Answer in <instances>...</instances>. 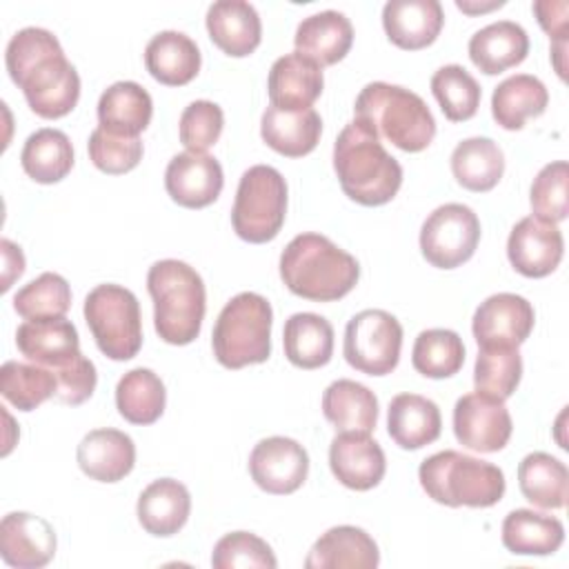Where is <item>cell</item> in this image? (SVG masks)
Listing matches in <instances>:
<instances>
[{
  "mask_svg": "<svg viewBox=\"0 0 569 569\" xmlns=\"http://www.w3.org/2000/svg\"><path fill=\"white\" fill-rule=\"evenodd\" d=\"M353 113L369 124L378 138L407 153L427 149L436 136V120L427 102L398 84L369 82L356 98Z\"/></svg>",
  "mask_w": 569,
  "mask_h": 569,
  "instance_id": "5b68a950",
  "label": "cell"
},
{
  "mask_svg": "<svg viewBox=\"0 0 569 569\" xmlns=\"http://www.w3.org/2000/svg\"><path fill=\"white\" fill-rule=\"evenodd\" d=\"M280 278L305 300L331 302L358 284L360 264L327 236L300 233L280 253Z\"/></svg>",
  "mask_w": 569,
  "mask_h": 569,
  "instance_id": "3957f363",
  "label": "cell"
},
{
  "mask_svg": "<svg viewBox=\"0 0 569 569\" xmlns=\"http://www.w3.org/2000/svg\"><path fill=\"white\" fill-rule=\"evenodd\" d=\"M4 64L36 116L56 120L78 104L80 76L51 31L27 27L13 33L4 51Z\"/></svg>",
  "mask_w": 569,
  "mask_h": 569,
  "instance_id": "6da1fadb",
  "label": "cell"
},
{
  "mask_svg": "<svg viewBox=\"0 0 569 569\" xmlns=\"http://www.w3.org/2000/svg\"><path fill=\"white\" fill-rule=\"evenodd\" d=\"M527 53L529 36L518 22L511 20L491 22L476 31L469 40V58L473 67L487 76H496L520 64Z\"/></svg>",
  "mask_w": 569,
  "mask_h": 569,
  "instance_id": "4dcf8cb0",
  "label": "cell"
},
{
  "mask_svg": "<svg viewBox=\"0 0 569 569\" xmlns=\"http://www.w3.org/2000/svg\"><path fill=\"white\" fill-rule=\"evenodd\" d=\"M167 405L164 382L151 369L127 371L116 387L118 413L131 425H153Z\"/></svg>",
  "mask_w": 569,
  "mask_h": 569,
  "instance_id": "f35d334b",
  "label": "cell"
},
{
  "mask_svg": "<svg viewBox=\"0 0 569 569\" xmlns=\"http://www.w3.org/2000/svg\"><path fill=\"white\" fill-rule=\"evenodd\" d=\"M533 13L542 31L551 38V42L567 40L569 4L565 0H538L533 2Z\"/></svg>",
  "mask_w": 569,
  "mask_h": 569,
  "instance_id": "f907efd6",
  "label": "cell"
},
{
  "mask_svg": "<svg viewBox=\"0 0 569 569\" xmlns=\"http://www.w3.org/2000/svg\"><path fill=\"white\" fill-rule=\"evenodd\" d=\"M84 320L98 349L111 360H131L142 347L140 305L122 284H98L84 298Z\"/></svg>",
  "mask_w": 569,
  "mask_h": 569,
  "instance_id": "9c48e42d",
  "label": "cell"
},
{
  "mask_svg": "<svg viewBox=\"0 0 569 569\" xmlns=\"http://www.w3.org/2000/svg\"><path fill=\"white\" fill-rule=\"evenodd\" d=\"M387 431L400 449H422L438 440L442 431L440 409L433 400L418 393H398L389 402Z\"/></svg>",
  "mask_w": 569,
  "mask_h": 569,
  "instance_id": "4316f807",
  "label": "cell"
},
{
  "mask_svg": "<svg viewBox=\"0 0 569 569\" xmlns=\"http://www.w3.org/2000/svg\"><path fill=\"white\" fill-rule=\"evenodd\" d=\"M249 473L267 493H293L305 485L309 473L307 449L293 438H264L249 453Z\"/></svg>",
  "mask_w": 569,
  "mask_h": 569,
  "instance_id": "4fadbf2b",
  "label": "cell"
},
{
  "mask_svg": "<svg viewBox=\"0 0 569 569\" xmlns=\"http://www.w3.org/2000/svg\"><path fill=\"white\" fill-rule=\"evenodd\" d=\"M565 53H567V40H558L551 42V62L558 71V76L565 80L567 78V62H565Z\"/></svg>",
  "mask_w": 569,
  "mask_h": 569,
  "instance_id": "f5cc1de1",
  "label": "cell"
},
{
  "mask_svg": "<svg viewBox=\"0 0 569 569\" xmlns=\"http://www.w3.org/2000/svg\"><path fill=\"white\" fill-rule=\"evenodd\" d=\"M287 216V182L282 173L269 164L249 167L236 191L231 224L238 238L251 244L273 240Z\"/></svg>",
  "mask_w": 569,
  "mask_h": 569,
  "instance_id": "ba28073f",
  "label": "cell"
},
{
  "mask_svg": "<svg viewBox=\"0 0 569 569\" xmlns=\"http://www.w3.org/2000/svg\"><path fill=\"white\" fill-rule=\"evenodd\" d=\"M322 87H325L322 67L298 51L278 58L271 64L269 80H267L271 107H278L284 111L309 109L320 98Z\"/></svg>",
  "mask_w": 569,
  "mask_h": 569,
  "instance_id": "44dd1931",
  "label": "cell"
},
{
  "mask_svg": "<svg viewBox=\"0 0 569 569\" xmlns=\"http://www.w3.org/2000/svg\"><path fill=\"white\" fill-rule=\"evenodd\" d=\"M200 49L182 31H160L144 47V67L167 87L189 84L200 71Z\"/></svg>",
  "mask_w": 569,
  "mask_h": 569,
  "instance_id": "f1b7e54d",
  "label": "cell"
},
{
  "mask_svg": "<svg viewBox=\"0 0 569 569\" xmlns=\"http://www.w3.org/2000/svg\"><path fill=\"white\" fill-rule=\"evenodd\" d=\"M505 2L502 0H498V2H489V4H473L471 0H456V7L460 9V11H465V13H485V11H491V9H498V7H502Z\"/></svg>",
  "mask_w": 569,
  "mask_h": 569,
  "instance_id": "db71d44e",
  "label": "cell"
},
{
  "mask_svg": "<svg viewBox=\"0 0 569 569\" xmlns=\"http://www.w3.org/2000/svg\"><path fill=\"white\" fill-rule=\"evenodd\" d=\"M147 291L153 300V327L167 345H189L198 338L207 291L200 273L182 260H158L149 267Z\"/></svg>",
  "mask_w": 569,
  "mask_h": 569,
  "instance_id": "277c9868",
  "label": "cell"
},
{
  "mask_svg": "<svg viewBox=\"0 0 569 569\" xmlns=\"http://www.w3.org/2000/svg\"><path fill=\"white\" fill-rule=\"evenodd\" d=\"M322 413L336 431L371 433L378 422V398L369 387L340 378L325 389Z\"/></svg>",
  "mask_w": 569,
  "mask_h": 569,
  "instance_id": "d6a6232c",
  "label": "cell"
},
{
  "mask_svg": "<svg viewBox=\"0 0 569 569\" xmlns=\"http://www.w3.org/2000/svg\"><path fill=\"white\" fill-rule=\"evenodd\" d=\"M547 104L549 91L542 80L529 73H516L493 89L491 116L502 129L518 131L529 118L542 116Z\"/></svg>",
  "mask_w": 569,
  "mask_h": 569,
  "instance_id": "1f68e13d",
  "label": "cell"
},
{
  "mask_svg": "<svg viewBox=\"0 0 569 569\" xmlns=\"http://www.w3.org/2000/svg\"><path fill=\"white\" fill-rule=\"evenodd\" d=\"M287 360L298 369L325 367L333 356V327L327 318L300 311L287 318L282 331Z\"/></svg>",
  "mask_w": 569,
  "mask_h": 569,
  "instance_id": "836d02e7",
  "label": "cell"
},
{
  "mask_svg": "<svg viewBox=\"0 0 569 569\" xmlns=\"http://www.w3.org/2000/svg\"><path fill=\"white\" fill-rule=\"evenodd\" d=\"M211 42L231 58L253 53L262 40V22L253 4L244 0H218L207 9Z\"/></svg>",
  "mask_w": 569,
  "mask_h": 569,
  "instance_id": "7402d4cb",
  "label": "cell"
},
{
  "mask_svg": "<svg viewBox=\"0 0 569 569\" xmlns=\"http://www.w3.org/2000/svg\"><path fill=\"white\" fill-rule=\"evenodd\" d=\"M58 380L51 369L42 365H27L18 360H7L0 367V393L18 411H33L44 400L56 396Z\"/></svg>",
  "mask_w": 569,
  "mask_h": 569,
  "instance_id": "ab89813d",
  "label": "cell"
},
{
  "mask_svg": "<svg viewBox=\"0 0 569 569\" xmlns=\"http://www.w3.org/2000/svg\"><path fill=\"white\" fill-rule=\"evenodd\" d=\"M451 173L469 191H491L505 173V153L491 138H467L451 151Z\"/></svg>",
  "mask_w": 569,
  "mask_h": 569,
  "instance_id": "d590c367",
  "label": "cell"
},
{
  "mask_svg": "<svg viewBox=\"0 0 569 569\" xmlns=\"http://www.w3.org/2000/svg\"><path fill=\"white\" fill-rule=\"evenodd\" d=\"M480 242V220L471 207L447 202L433 209L420 229V251L438 269L465 264Z\"/></svg>",
  "mask_w": 569,
  "mask_h": 569,
  "instance_id": "8fae6325",
  "label": "cell"
},
{
  "mask_svg": "<svg viewBox=\"0 0 569 569\" xmlns=\"http://www.w3.org/2000/svg\"><path fill=\"white\" fill-rule=\"evenodd\" d=\"M273 311L264 296L242 291L233 296L220 311L211 347L216 360L227 369L260 365L271 353Z\"/></svg>",
  "mask_w": 569,
  "mask_h": 569,
  "instance_id": "52a82bcc",
  "label": "cell"
},
{
  "mask_svg": "<svg viewBox=\"0 0 569 569\" xmlns=\"http://www.w3.org/2000/svg\"><path fill=\"white\" fill-rule=\"evenodd\" d=\"M211 565L216 569H236V567H262L276 569L278 560L271 547L249 531H233L222 536L211 553Z\"/></svg>",
  "mask_w": 569,
  "mask_h": 569,
  "instance_id": "7dc6e473",
  "label": "cell"
},
{
  "mask_svg": "<svg viewBox=\"0 0 569 569\" xmlns=\"http://www.w3.org/2000/svg\"><path fill=\"white\" fill-rule=\"evenodd\" d=\"M333 171L345 196L362 207L387 204L402 184L400 162L382 147L378 133L358 118L333 142Z\"/></svg>",
  "mask_w": 569,
  "mask_h": 569,
  "instance_id": "7a4b0ae2",
  "label": "cell"
},
{
  "mask_svg": "<svg viewBox=\"0 0 569 569\" xmlns=\"http://www.w3.org/2000/svg\"><path fill=\"white\" fill-rule=\"evenodd\" d=\"M296 51L320 67L340 62L353 44V27L340 11L327 9L305 18L293 36Z\"/></svg>",
  "mask_w": 569,
  "mask_h": 569,
  "instance_id": "484cf974",
  "label": "cell"
},
{
  "mask_svg": "<svg viewBox=\"0 0 569 569\" xmlns=\"http://www.w3.org/2000/svg\"><path fill=\"white\" fill-rule=\"evenodd\" d=\"M520 378H522V358L518 347H500V345L480 347L476 367H473L476 391L498 400H507L509 396H513Z\"/></svg>",
  "mask_w": 569,
  "mask_h": 569,
  "instance_id": "b9f144b4",
  "label": "cell"
},
{
  "mask_svg": "<svg viewBox=\"0 0 569 569\" xmlns=\"http://www.w3.org/2000/svg\"><path fill=\"white\" fill-rule=\"evenodd\" d=\"M513 431V422L505 400L473 391L458 398L453 407V433L456 440L480 453H493L505 449Z\"/></svg>",
  "mask_w": 569,
  "mask_h": 569,
  "instance_id": "7c38bea8",
  "label": "cell"
},
{
  "mask_svg": "<svg viewBox=\"0 0 569 569\" xmlns=\"http://www.w3.org/2000/svg\"><path fill=\"white\" fill-rule=\"evenodd\" d=\"M76 460L91 480L118 482L136 465V445L120 429H93L80 440Z\"/></svg>",
  "mask_w": 569,
  "mask_h": 569,
  "instance_id": "603a6c76",
  "label": "cell"
},
{
  "mask_svg": "<svg viewBox=\"0 0 569 569\" xmlns=\"http://www.w3.org/2000/svg\"><path fill=\"white\" fill-rule=\"evenodd\" d=\"M565 542L558 518L533 509H513L502 520V545L516 556H549Z\"/></svg>",
  "mask_w": 569,
  "mask_h": 569,
  "instance_id": "e575fe53",
  "label": "cell"
},
{
  "mask_svg": "<svg viewBox=\"0 0 569 569\" xmlns=\"http://www.w3.org/2000/svg\"><path fill=\"white\" fill-rule=\"evenodd\" d=\"M411 365L425 378L442 380L458 373L465 365L462 338L451 329H425L411 351Z\"/></svg>",
  "mask_w": 569,
  "mask_h": 569,
  "instance_id": "60d3db41",
  "label": "cell"
},
{
  "mask_svg": "<svg viewBox=\"0 0 569 569\" xmlns=\"http://www.w3.org/2000/svg\"><path fill=\"white\" fill-rule=\"evenodd\" d=\"M520 493L536 507L562 509L567 505L569 471L562 460L545 451H533L518 465Z\"/></svg>",
  "mask_w": 569,
  "mask_h": 569,
  "instance_id": "74e56055",
  "label": "cell"
},
{
  "mask_svg": "<svg viewBox=\"0 0 569 569\" xmlns=\"http://www.w3.org/2000/svg\"><path fill=\"white\" fill-rule=\"evenodd\" d=\"M153 116V102L144 87L120 80L107 87L98 100V122L104 131L127 138H140Z\"/></svg>",
  "mask_w": 569,
  "mask_h": 569,
  "instance_id": "f546056e",
  "label": "cell"
},
{
  "mask_svg": "<svg viewBox=\"0 0 569 569\" xmlns=\"http://www.w3.org/2000/svg\"><path fill=\"white\" fill-rule=\"evenodd\" d=\"M138 522L151 536L167 538L178 533L191 513V496L189 489L173 480L160 478L147 485L136 505Z\"/></svg>",
  "mask_w": 569,
  "mask_h": 569,
  "instance_id": "d4e9b609",
  "label": "cell"
},
{
  "mask_svg": "<svg viewBox=\"0 0 569 569\" xmlns=\"http://www.w3.org/2000/svg\"><path fill=\"white\" fill-rule=\"evenodd\" d=\"M565 240L553 222L527 216L509 233L507 258L525 278H545L560 264Z\"/></svg>",
  "mask_w": 569,
  "mask_h": 569,
  "instance_id": "9a60e30c",
  "label": "cell"
},
{
  "mask_svg": "<svg viewBox=\"0 0 569 569\" xmlns=\"http://www.w3.org/2000/svg\"><path fill=\"white\" fill-rule=\"evenodd\" d=\"M431 91L451 122H465L476 116L480 107V84L460 64H445L431 76Z\"/></svg>",
  "mask_w": 569,
  "mask_h": 569,
  "instance_id": "7bdbcfd3",
  "label": "cell"
},
{
  "mask_svg": "<svg viewBox=\"0 0 569 569\" xmlns=\"http://www.w3.org/2000/svg\"><path fill=\"white\" fill-rule=\"evenodd\" d=\"M380 562L376 540L360 527L340 525L327 529L305 558L307 569H373Z\"/></svg>",
  "mask_w": 569,
  "mask_h": 569,
  "instance_id": "cb8c5ba5",
  "label": "cell"
},
{
  "mask_svg": "<svg viewBox=\"0 0 569 569\" xmlns=\"http://www.w3.org/2000/svg\"><path fill=\"white\" fill-rule=\"evenodd\" d=\"M53 376L58 380V400L71 407L82 405L84 400H89L96 391V382H98V373H96V365L84 358L82 353L71 360L69 365L53 369Z\"/></svg>",
  "mask_w": 569,
  "mask_h": 569,
  "instance_id": "681fc988",
  "label": "cell"
},
{
  "mask_svg": "<svg viewBox=\"0 0 569 569\" xmlns=\"http://www.w3.org/2000/svg\"><path fill=\"white\" fill-rule=\"evenodd\" d=\"M224 113L211 100H193L180 116V142L187 151L204 153L222 133Z\"/></svg>",
  "mask_w": 569,
  "mask_h": 569,
  "instance_id": "c3c4849f",
  "label": "cell"
},
{
  "mask_svg": "<svg viewBox=\"0 0 569 569\" xmlns=\"http://www.w3.org/2000/svg\"><path fill=\"white\" fill-rule=\"evenodd\" d=\"M418 480L427 496L447 507H493L505 496V473L500 467L445 449L418 469Z\"/></svg>",
  "mask_w": 569,
  "mask_h": 569,
  "instance_id": "8992f818",
  "label": "cell"
},
{
  "mask_svg": "<svg viewBox=\"0 0 569 569\" xmlns=\"http://www.w3.org/2000/svg\"><path fill=\"white\" fill-rule=\"evenodd\" d=\"M402 325L385 309H365L345 327V360L360 373L387 376L398 367Z\"/></svg>",
  "mask_w": 569,
  "mask_h": 569,
  "instance_id": "30bf717a",
  "label": "cell"
},
{
  "mask_svg": "<svg viewBox=\"0 0 569 569\" xmlns=\"http://www.w3.org/2000/svg\"><path fill=\"white\" fill-rule=\"evenodd\" d=\"M20 164L24 173L40 184L60 182L73 167L71 140L60 129H38L24 140Z\"/></svg>",
  "mask_w": 569,
  "mask_h": 569,
  "instance_id": "8d00e7d4",
  "label": "cell"
},
{
  "mask_svg": "<svg viewBox=\"0 0 569 569\" xmlns=\"http://www.w3.org/2000/svg\"><path fill=\"white\" fill-rule=\"evenodd\" d=\"M536 322L533 307L518 293H493L473 313L471 331L478 347H520Z\"/></svg>",
  "mask_w": 569,
  "mask_h": 569,
  "instance_id": "5bb4252c",
  "label": "cell"
},
{
  "mask_svg": "<svg viewBox=\"0 0 569 569\" xmlns=\"http://www.w3.org/2000/svg\"><path fill=\"white\" fill-rule=\"evenodd\" d=\"M53 527L27 511H11L0 522V556L9 567L40 569L56 556Z\"/></svg>",
  "mask_w": 569,
  "mask_h": 569,
  "instance_id": "2e32d148",
  "label": "cell"
},
{
  "mask_svg": "<svg viewBox=\"0 0 569 569\" xmlns=\"http://www.w3.org/2000/svg\"><path fill=\"white\" fill-rule=\"evenodd\" d=\"M0 249H2V291H9L13 280L22 276L24 271V256H22V249L18 244H13L11 240L2 238L0 240Z\"/></svg>",
  "mask_w": 569,
  "mask_h": 569,
  "instance_id": "816d5d0a",
  "label": "cell"
},
{
  "mask_svg": "<svg viewBox=\"0 0 569 569\" xmlns=\"http://www.w3.org/2000/svg\"><path fill=\"white\" fill-rule=\"evenodd\" d=\"M18 351L36 365L47 369H60L80 356L78 329L71 320L47 318L24 320L16 331Z\"/></svg>",
  "mask_w": 569,
  "mask_h": 569,
  "instance_id": "d6986e66",
  "label": "cell"
},
{
  "mask_svg": "<svg viewBox=\"0 0 569 569\" xmlns=\"http://www.w3.org/2000/svg\"><path fill=\"white\" fill-rule=\"evenodd\" d=\"M71 307L69 282L53 271L40 273L36 280L18 289L13 296V309L24 320L62 318Z\"/></svg>",
  "mask_w": 569,
  "mask_h": 569,
  "instance_id": "ee69618b",
  "label": "cell"
},
{
  "mask_svg": "<svg viewBox=\"0 0 569 569\" xmlns=\"http://www.w3.org/2000/svg\"><path fill=\"white\" fill-rule=\"evenodd\" d=\"M89 158L102 173L120 176L138 167L142 160L144 147L140 138H127L104 131L102 127L93 129L89 136Z\"/></svg>",
  "mask_w": 569,
  "mask_h": 569,
  "instance_id": "bcb514c9",
  "label": "cell"
},
{
  "mask_svg": "<svg viewBox=\"0 0 569 569\" xmlns=\"http://www.w3.org/2000/svg\"><path fill=\"white\" fill-rule=\"evenodd\" d=\"M442 24L445 11L438 0H389L382 7L385 33L405 51H418L436 42Z\"/></svg>",
  "mask_w": 569,
  "mask_h": 569,
  "instance_id": "ffe728a7",
  "label": "cell"
},
{
  "mask_svg": "<svg viewBox=\"0 0 569 569\" xmlns=\"http://www.w3.org/2000/svg\"><path fill=\"white\" fill-rule=\"evenodd\" d=\"M224 184L220 162L209 153L184 151L169 160L164 189L173 202L187 209H202L218 200Z\"/></svg>",
  "mask_w": 569,
  "mask_h": 569,
  "instance_id": "ac0fdd59",
  "label": "cell"
},
{
  "mask_svg": "<svg viewBox=\"0 0 569 569\" xmlns=\"http://www.w3.org/2000/svg\"><path fill=\"white\" fill-rule=\"evenodd\" d=\"M569 164L556 160L545 164L531 182L529 200L533 216L545 222H562L569 213Z\"/></svg>",
  "mask_w": 569,
  "mask_h": 569,
  "instance_id": "f6af8a7d",
  "label": "cell"
},
{
  "mask_svg": "<svg viewBox=\"0 0 569 569\" xmlns=\"http://www.w3.org/2000/svg\"><path fill=\"white\" fill-rule=\"evenodd\" d=\"M329 467L340 485L369 491L385 478L387 460L382 447L360 431H340L329 447Z\"/></svg>",
  "mask_w": 569,
  "mask_h": 569,
  "instance_id": "e0dca14e",
  "label": "cell"
},
{
  "mask_svg": "<svg viewBox=\"0 0 569 569\" xmlns=\"http://www.w3.org/2000/svg\"><path fill=\"white\" fill-rule=\"evenodd\" d=\"M322 133L320 113L309 107L300 111H284L267 107L260 120V136L276 153L287 158H302L316 149Z\"/></svg>",
  "mask_w": 569,
  "mask_h": 569,
  "instance_id": "83f0119b",
  "label": "cell"
}]
</instances>
